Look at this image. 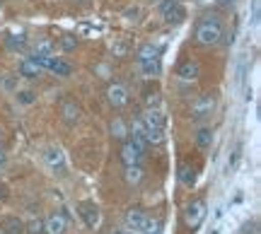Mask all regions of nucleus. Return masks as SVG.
I'll return each mask as SVG.
<instances>
[{
  "instance_id": "obj_1",
  "label": "nucleus",
  "mask_w": 261,
  "mask_h": 234,
  "mask_svg": "<svg viewBox=\"0 0 261 234\" xmlns=\"http://www.w3.org/2000/svg\"><path fill=\"white\" fill-rule=\"evenodd\" d=\"M225 37V27H223V19L218 15H203V19L196 24V32H194V39L198 46H218Z\"/></svg>"
},
{
  "instance_id": "obj_2",
  "label": "nucleus",
  "mask_w": 261,
  "mask_h": 234,
  "mask_svg": "<svg viewBox=\"0 0 261 234\" xmlns=\"http://www.w3.org/2000/svg\"><path fill=\"white\" fill-rule=\"evenodd\" d=\"M160 15H162V19L167 24H179L187 17V10H184V5L179 0H162L160 3Z\"/></svg>"
},
{
  "instance_id": "obj_3",
  "label": "nucleus",
  "mask_w": 261,
  "mask_h": 234,
  "mask_svg": "<svg viewBox=\"0 0 261 234\" xmlns=\"http://www.w3.org/2000/svg\"><path fill=\"white\" fill-rule=\"evenodd\" d=\"M215 111V97L213 94H201L194 104H191V119L194 121H203Z\"/></svg>"
},
{
  "instance_id": "obj_4",
  "label": "nucleus",
  "mask_w": 261,
  "mask_h": 234,
  "mask_svg": "<svg viewBox=\"0 0 261 234\" xmlns=\"http://www.w3.org/2000/svg\"><path fill=\"white\" fill-rule=\"evenodd\" d=\"M44 164H46L54 174H61L63 177L65 174V155H63V150L61 148H56V145H51V148H46L44 150Z\"/></svg>"
},
{
  "instance_id": "obj_5",
  "label": "nucleus",
  "mask_w": 261,
  "mask_h": 234,
  "mask_svg": "<svg viewBox=\"0 0 261 234\" xmlns=\"http://www.w3.org/2000/svg\"><path fill=\"white\" fill-rule=\"evenodd\" d=\"M143 155H145V148H143L140 142H136L133 138H128V140L123 142V148H121L123 167H126V164H140V162H143Z\"/></svg>"
},
{
  "instance_id": "obj_6",
  "label": "nucleus",
  "mask_w": 261,
  "mask_h": 234,
  "mask_svg": "<svg viewBox=\"0 0 261 234\" xmlns=\"http://www.w3.org/2000/svg\"><path fill=\"white\" fill-rule=\"evenodd\" d=\"M107 102L112 104L114 109H123L128 104V90L121 82H112L107 87Z\"/></svg>"
},
{
  "instance_id": "obj_7",
  "label": "nucleus",
  "mask_w": 261,
  "mask_h": 234,
  "mask_svg": "<svg viewBox=\"0 0 261 234\" xmlns=\"http://www.w3.org/2000/svg\"><path fill=\"white\" fill-rule=\"evenodd\" d=\"M203 217H205V203L203 200H194V203H189L187 210H184V220H187V225L191 227V229L201 225Z\"/></svg>"
},
{
  "instance_id": "obj_8",
  "label": "nucleus",
  "mask_w": 261,
  "mask_h": 234,
  "mask_svg": "<svg viewBox=\"0 0 261 234\" xmlns=\"http://www.w3.org/2000/svg\"><path fill=\"white\" fill-rule=\"evenodd\" d=\"M77 208H80V210H77V213H80V217L85 220V225L90 227V229H94V227L99 225L102 215H99V208L94 206L92 200H83V203H80Z\"/></svg>"
},
{
  "instance_id": "obj_9",
  "label": "nucleus",
  "mask_w": 261,
  "mask_h": 234,
  "mask_svg": "<svg viewBox=\"0 0 261 234\" xmlns=\"http://www.w3.org/2000/svg\"><path fill=\"white\" fill-rule=\"evenodd\" d=\"M65 232H68L65 213H54L48 220H44V234H65Z\"/></svg>"
},
{
  "instance_id": "obj_10",
  "label": "nucleus",
  "mask_w": 261,
  "mask_h": 234,
  "mask_svg": "<svg viewBox=\"0 0 261 234\" xmlns=\"http://www.w3.org/2000/svg\"><path fill=\"white\" fill-rule=\"evenodd\" d=\"M140 119H143V123H145L148 131H165V126H167V123H165V116H162L160 109H148Z\"/></svg>"
},
{
  "instance_id": "obj_11",
  "label": "nucleus",
  "mask_w": 261,
  "mask_h": 234,
  "mask_svg": "<svg viewBox=\"0 0 261 234\" xmlns=\"http://www.w3.org/2000/svg\"><path fill=\"white\" fill-rule=\"evenodd\" d=\"M44 70H48V73H54V75L58 77H70L73 75V66L68 63V61H63V58H56V56H51L48 58V63Z\"/></svg>"
},
{
  "instance_id": "obj_12",
  "label": "nucleus",
  "mask_w": 261,
  "mask_h": 234,
  "mask_svg": "<svg viewBox=\"0 0 261 234\" xmlns=\"http://www.w3.org/2000/svg\"><path fill=\"white\" fill-rule=\"evenodd\" d=\"M177 177H179V181H181L184 186L191 188L196 184V167L194 164H189V162H181V164H179Z\"/></svg>"
},
{
  "instance_id": "obj_13",
  "label": "nucleus",
  "mask_w": 261,
  "mask_h": 234,
  "mask_svg": "<svg viewBox=\"0 0 261 234\" xmlns=\"http://www.w3.org/2000/svg\"><path fill=\"white\" fill-rule=\"evenodd\" d=\"M198 73H201V68H198V63H196V61H184V63L177 68V75L181 77V80H187V82L196 80V77H198Z\"/></svg>"
},
{
  "instance_id": "obj_14",
  "label": "nucleus",
  "mask_w": 261,
  "mask_h": 234,
  "mask_svg": "<svg viewBox=\"0 0 261 234\" xmlns=\"http://www.w3.org/2000/svg\"><path fill=\"white\" fill-rule=\"evenodd\" d=\"M160 51L162 48L158 46V44H143V46H138V51H136V63H140V61H152V58H160Z\"/></svg>"
},
{
  "instance_id": "obj_15",
  "label": "nucleus",
  "mask_w": 261,
  "mask_h": 234,
  "mask_svg": "<svg viewBox=\"0 0 261 234\" xmlns=\"http://www.w3.org/2000/svg\"><path fill=\"white\" fill-rule=\"evenodd\" d=\"M17 73H19L22 77H29V80H34V77H39L41 73H44V70H41V68H39L37 63L32 61V58H24V61H19Z\"/></svg>"
},
{
  "instance_id": "obj_16",
  "label": "nucleus",
  "mask_w": 261,
  "mask_h": 234,
  "mask_svg": "<svg viewBox=\"0 0 261 234\" xmlns=\"http://www.w3.org/2000/svg\"><path fill=\"white\" fill-rule=\"evenodd\" d=\"M194 140L201 150H208L211 142H213V128H211V126H201V128L194 133Z\"/></svg>"
},
{
  "instance_id": "obj_17",
  "label": "nucleus",
  "mask_w": 261,
  "mask_h": 234,
  "mask_svg": "<svg viewBox=\"0 0 261 234\" xmlns=\"http://www.w3.org/2000/svg\"><path fill=\"white\" fill-rule=\"evenodd\" d=\"M61 116H63V121L68 126H73L77 119H80V106L75 102H63L61 104Z\"/></svg>"
},
{
  "instance_id": "obj_18",
  "label": "nucleus",
  "mask_w": 261,
  "mask_h": 234,
  "mask_svg": "<svg viewBox=\"0 0 261 234\" xmlns=\"http://www.w3.org/2000/svg\"><path fill=\"white\" fill-rule=\"evenodd\" d=\"M138 70L145 77H158L160 73H162V63H160V58H152V61H140Z\"/></svg>"
},
{
  "instance_id": "obj_19",
  "label": "nucleus",
  "mask_w": 261,
  "mask_h": 234,
  "mask_svg": "<svg viewBox=\"0 0 261 234\" xmlns=\"http://www.w3.org/2000/svg\"><path fill=\"white\" fill-rule=\"evenodd\" d=\"M145 217L148 215L140 208H130L128 213H126V225H128V229H140L143 222H145Z\"/></svg>"
},
{
  "instance_id": "obj_20",
  "label": "nucleus",
  "mask_w": 261,
  "mask_h": 234,
  "mask_svg": "<svg viewBox=\"0 0 261 234\" xmlns=\"http://www.w3.org/2000/svg\"><path fill=\"white\" fill-rule=\"evenodd\" d=\"M54 51H56V41H51L46 37L37 39V44L32 48V53H39V56H54Z\"/></svg>"
},
{
  "instance_id": "obj_21",
  "label": "nucleus",
  "mask_w": 261,
  "mask_h": 234,
  "mask_svg": "<svg viewBox=\"0 0 261 234\" xmlns=\"http://www.w3.org/2000/svg\"><path fill=\"white\" fill-rule=\"evenodd\" d=\"M29 44V39L24 37V34H8L5 37V46L10 48V51H24Z\"/></svg>"
},
{
  "instance_id": "obj_22",
  "label": "nucleus",
  "mask_w": 261,
  "mask_h": 234,
  "mask_svg": "<svg viewBox=\"0 0 261 234\" xmlns=\"http://www.w3.org/2000/svg\"><path fill=\"white\" fill-rule=\"evenodd\" d=\"M3 234H24V222L17 217H10L3 222Z\"/></svg>"
},
{
  "instance_id": "obj_23",
  "label": "nucleus",
  "mask_w": 261,
  "mask_h": 234,
  "mask_svg": "<svg viewBox=\"0 0 261 234\" xmlns=\"http://www.w3.org/2000/svg\"><path fill=\"white\" fill-rule=\"evenodd\" d=\"M123 177H126V181H128V184H138L140 179H143V167H140V164H126V169H123Z\"/></svg>"
},
{
  "instance_id": "obj_24",
  "label": "nucleus",
  "mask_w": 261,
  "mask_h": 234,
  "mask_svg": "<svg viewBox=\"0 0 261 234\" xmlns=\"http://www.w3.org/2000/svg\"><path fill=\"white\" fill-rule=\"evenodd\" d=\"M109 131H112L114 138H119V140H123V138L128 135V126L123 123V119H114V121L109 123Z\"/></svg>"
},
{
  "instance_id": "obj_25",
  "label": "nucleus",
  "mask_w": 261,
  "mask_h": 234,
  "mask_svg": "<svg viewBox=\"0 0 261 234\" xmlns=\"http://www.w3.org/2000/svg\"><path fill=\"white\" fill-rule=\"evenodd\" d=\"M140 232L143 234H162V222H160L158 217H145V222L140 227Z\"/></svg>"
},
{
  "instance_id": "obj_26",
  "label": "nucleus",
  "mask_w": 261,
  "mask_h": 234,
  "mask_svg": "<svg viewBox=\"0 0 261 234\" xmlns=\"http://www.w3.org/2000/svg\"><path fill=\"white\" fill-rule=\"evenodd\" d=\"M15 99H17V104H22V106H29V104L37 102V92H34V90H17V92H15Z\"/></svg>"
},
{
  "instance_id": "obj_27",
  "label": "nucleus",
  "mask_w": 261,
  "mask_h": 234,
  "mask_svg": "<svg viewBox=\"0 0 261 234\" xmlns=\"http://www.w3.org/2000/svg\"><path fill=\"white\" fill-rule=\"evenodd\" d=\"M58 46H61V51L70 53V51L77 48V37H75V34H63V37L58 39Z\"/></svg>"
},
{
  "instance_id": "obj_28",
  "label": "nucleus",
  "mask_w": 261,
  "mask_h": 234,
  "mask_svg": "<svg viewBox=\"0 0 261 234\" xmlns=\"http://www.w3.org/2000/svg\"><path fill=\"white\" fill-rule=\"evenodd\" d=\"M24 234H44V220L41 217H34L24 225Z\"/></svg>"
},
{
  "instance_id": "obj_29",
  "label": "nucleus",
  "mask_w": 261,
  "mask_h": 234,
  "mask_svg": "<svg viewBox=\"0 0 261 234\" xmlns=\"http://www.w3.org/2000/svg\"><path fill=\"white\" fill-rule=\"evenodd\" d=\"M112 53L116 58L128 56V44H126V41H114V44H112Z\"/></svg>"
},
{
  "instance_id": "obj_30",
  "label": "nucleus",
  "mask_w": 261,
  "mask_h": 234,
  "mask_svg": "<svg viewBox=\"0 0 261 234\" xmlns=\"http://www.w3.org/2000/svg\"><path fill=\"white\" fill-rule=\"evenodd\" d=\"M0 82H3V87H5V90H8V92H17L19 87H17V75H3V80H0Z\"/></svg>"
},
{
  "instance_id": "obj_31",
  "label": "nucleus",
  "mask_w": 261,
  "mask_h": 234,
  "mask_svg": "<svg viewBox=\"0 0 261 234\" xmlns=\"http://www.w3.org/2000/svg\"><path fill=\"white\" fill-rule=\"evenodd\" d=\"M138 15H140V10H138V8H128L126 12H123V17L128 19V22H136V19H138Z\"/></svg>"
},
{
  "instance_id": "obj_32",
  "label": "nucleus",
  "mask_w": 261,
  "mask_h": 234,
  "mask_svg": "<svg viewBox=\"0 0 261 234\" xmlns=\"http://www.w3.org/2000/svg\"><path fill=\"white\" fill-rule=\"evenodd\" d=\"M3 164H5V152L0 150V167H3Z\"/></svg>"
},
{
  "instance_id": "obj_33",
  "label": "nucleus",
  "mask_w": 261,
  "mask_h": 234,
  "mask_svg": "<svg viewBox=\"0 0 261 234\" xmlns=\"http://www.w3.org/2000/svg\"><path fill=\"white\" fill-rule=\"evenodd\" d=\"M5 198V186H0V200Z\"/></svg>"
},
{
  "instance_id": "obj_34",
  "label": "nucleus",
  "mask_w": 261,
  "mask_h": 234,
  "mask_svg": "<svg viewBox=\"0 0 261 234\" xmlns=\"http://www.w3.org/2000/svg\"><path fill=\"white\" fill-rule=\"evenodd\" d=\"M73 3H80V5H83V3H87V0H73Z\"/></svg>"
},
{
  "instance_id": "obj_35",
  "label": "nucleus",
  "mask_w": 261,
  "mask_h": 234,
  "mask_svg": "<svg viewBox=\"0 0 261 234\" xmlns=\"http://www.w3.org/2000/svg\"><path fill=\"white\" fill-rule=\"evenodd\" d=\"M116 234H133V232H116Z\"/></svg>"
}]
</instances>
